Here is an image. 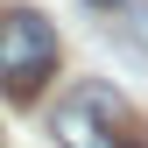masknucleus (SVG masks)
Here are the masks:
<instances>
[{
    "label": "nucleus",
    "mask_w": 148,
    "mask_h": 148,
    "mask_svg": "<svg viewBox=\"0 0 148 148\" xmlns=\"http://www.w3.org/2000/svg\"><path fill=\"white\" fill-rule=\"evenodd\" d=\"M49 134L57 148H148V120L106 78H85L49 106Z\"/></svg>",
    "instance_id": "1"
},
{
    "label": "nucleus",
    "mask_w": 148,
    "mask_h": 148,
    "mask_svg": "<svg viewBox=\"0 0 148 148\" xmlns=\"http://www.w3.org/2000/svg\"><path fill=\"white\" fill-rule=\"evenodd\" d=\"M64 64V42H57V21L35 7H0V99L7 106H35L49 92Z\"/></svg>",
    "instance_id": "2"
},
{
    "label": "nucleus",
    "mask_w": 148,
    "mask_h": 148,
    "mask_svg": "<svg viewBox=\"0 0 148 148\" xmlns=\"http://www.w3.org/2000/svg\"><path fill=\"white\" fill-rule=\"evenodd\" d=\"M92 7H127V0H92Z\"/></svg>",
    "instance_id": "3"
}]
</instances>
